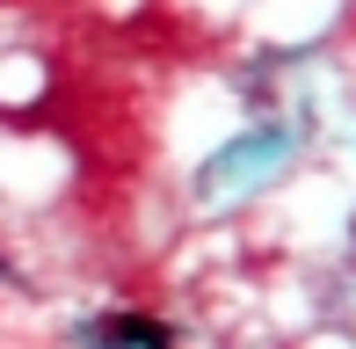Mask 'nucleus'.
Listing matches in <instances>:
<instances>
[{
    "mask_svg": "<svg viewBox=\"0 0 356 349\" xmlns=\"http://www.w3.org/2000/svg\"><path fill=\"white\" fill-rule=\"evenodd\" d=\"M102 335H109V342H124V349H168V327L145 320V313H124V320H109Z\"/></svg>",
    "mask_w": 356,
    "mask_h": 349,
    "instance_id": "f257e3e1",
    "label": "nucleus"
}]
</instances>
